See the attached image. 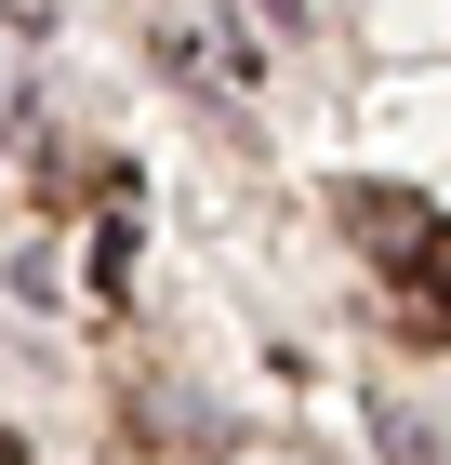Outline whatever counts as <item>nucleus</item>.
I'll return each mask as SVG.
<instances>
[{
	"instance_id": "obj_1",
	"label": "nucleus",
	"mask_w": 451,
	"mask_h": 465,
	"mask_svg": "<svg viewBox=\"0 0 451 465\" xmlns=\"http://www.w3.org/2000/svg\"><path fill=\"white\" fill-rule=\"evenodd\" d=\"M346 226H358L372 252H425V240H438V213H425L412 186H346Z\"/></svg>"
},
{
	"instance_id": "obj_2",
	"label": "nucleus",
	"mask_w": 451,
	"mask_h": 465,
	"mask_svg": "<svg viewBox=\"0 0 451 465\" xmlns=\"http://www.w3.org/2000/svg\"><path fill=\"white\" fill-rule=\"evenodd\" d=\"M372 439H385V465H451V426L412 399H372Z\"/></svg>"
},
{
	"instance_id": "obj_3",
	"label": "nucleus",
	"mask_w": 451,
	"mask_h": 465,
	"mask_svg": "<svg viewBox=\"0 0 451 465\" xmlns=\"http://www.w3.org/2000/svg\"><path fill=\"white\" fill-rule=\"evenodd\" d=\"M133 412H160V426H173L186 452H212V439H226V412H212L200 386H173V372H160V386H133Z\"/></svg>"
},
{
	"instance_id": "obj_4",
	"label": "nucleus",
	"mask_w": 451,
	"mask_h": 465,
	"mask_svg": "<svg viewBox=\"0 0 451 465\" xmlns=\"http://www.w3.org/2000/svg\"><path fill=\"white\" fill-rule=\"evenodd\" d=\"M425 280H438V292H451V226H438V240H425Z\"/></svg>"
}]
</instances>
